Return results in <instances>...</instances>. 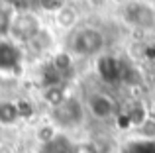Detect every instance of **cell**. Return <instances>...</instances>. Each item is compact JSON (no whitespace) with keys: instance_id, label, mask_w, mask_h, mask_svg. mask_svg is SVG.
I'll list each match as a JSON object with an SVG mask.
<instances>
[{"instance_id":"obj_1","label":"cell","mask_w":155,"mask_h":153,"mask_svg":"<svg viewBox=\"0 0 155 153\" xmlns=\"http://www.w3.org/2000/svg\"><path fill=\"white\" fill-rule=\"evenodd\" d=\"M104 34L98 28H81L75 30L69 37V53L77 57H91L102 51Z\"/></svg>"},{"instance_id":"obj_2","label":"cell","mask_w":155,"mask_h":153,"mask_svg":"<svg viewBox=\"0 0 155 153\" xmlns=\"http://www.w3.org/2000/svg\"><path fill=\"white\" fill-rule=\"evenodd\" d=\"M41 30L43 28L39 18L26 10L16 12L8 20V35H10L12 43H31Z\"/></svg>"},{"instance_id":"obj_3","label":"cell","mask_w":155,"mask_h":153,"mask_svg":"<svg viewBox=\"0 0 155 153\" xmlns=\"http://www.w3.org/2000/svg\"><path fill=\"white\" fill-rule=\"evenodd\" d=\"M84 122V108L79 98L65 96L59 104L51 106V124L55 128H79Z\"/></svg>"},{"instance_id":"obj_5","label":"cell","mask_w":155,"mask_h":153,"mask_svg":"<svg viewBox=\"0 0 155 153\" xmlns=\"http://www.w3.org/2000/svg\"><path fill=\"white\" fill-rule=\"evenodd\" d=\"M87 108L96 120H110L118 110L114 98L110 94H106V92H92V94H88Z\"/></svg>"},{"instance_id":"obj_18","label":"cell","mask_w":155,"mask_h":153,"mask_svg":"<svg viewBox=\"0 0 155 153\" xmlns=\"http://www.w3.org/2000/svg\"><path fill=\"white\" fill-rule=\"evenodd\" d=\"M18 110H20V116L22 118H26V116H31V104L24 102V100H20L18 102Z\"/></svg>"},{"instance_id":"obj_15","label":"cell","mask_w":155,"mask_h":153,"mask_svg":"<svg viewBox=\"0 0 155 153\" xmlns=\"http://www.w3.org/2000/svg\"><path fill=\"white\" fill-rule=\"evenodd\" d=\"M57 135V128L53 126V124H47V126H41L38 130V139L41 142V145H45V143H49L53 138Z\"/></svg>"},{"instance_id":"obj_10","label":"cell","mask_w":155,"mask_h":153,"mask_svg":"<svg viewBox=\"0 0 155 153\" xmlns=\"http://www.w3.org/2000/svg\"><path fill=\"white\" fill-rule=\"evenodd\" d=\"M77 18H79L77 10L73 6H67V4H65L59 12H55V22H57V26H61L63 30H71V28H75Z\"/></svg>"},{"instance_id":"obj_9","label":"cell","mask_w":155,"mask_h":153,"mask_svg":"<svg viewBox=\"0 0 155 153\" xmlns=\"http://www.w3.org/2000/svg\"><path fill=\"white\" fill-rule=\"evenodd\" d=\"M20 61V51L12 41L0 43V65L2 67H14Z\"/></svg>"},{"instance_id":"obj_8","label":"cell","mask_w":155,"mask_h":153,"mask_svg":"<svg viewBox=\"0 0 155 153\" xmlns=\"http://www.w3.org/2000/svg\"><path fill=\"white\" fill-rule=\"evenodd\" d=\"M39 153H77V147L69 142V138L57 134L49 143L41 145V151Z\"/></svg>"},{"instance_id":"obj_6","label":"cell","mask_w":155,"mask_h":153,"mask_svg":"<svg viewBox=\"0 0 155 153\" xmlns=\"http://www.w3.org/2000/svg\"><path fill=\"white\" fill-rule=\"evenodd\" d=\"M96 73L100 75V79L106 80L108 84H114L118 80H122L124 75V65L118 57L114 55H102L96 63Z\"/></svg>"},{"instance_id":"obj_11","label":"cell","mask_w":155,"mask_h":153,"mask_svg":"<svg viewBox=\"0 0 155 153\" xmlns=\"http://www.w3.org/2000/svg\"><path fill=\"white\" fill-rule=\"evenodd\" d=\"M71 67H73V55L69 53V51H61V53H57L55 57H53V69L59 75L71 71Z\"/></svg>"},{"instance_id":"obj_7","label":"cell","mask_w":155,"mask_h":153,"mask_svg":"<svg viewBox=\"0 0 155 153\" xmlns=\"http://www.w3.org/2000/svg\"><path fill=\"white\" fill-rule=\"evenodd\" d=\"M22 118L18 110V102L12 100H0V126H14Z\"/></svg>"},{"instance_id":"obj_14","label":"cell","mask_w":155,"mask_h":153,"mask_svg":"<svg viewBox=\"0 0 155 153\" xmlns=\"http://www.w3.org/2000/svg\"><path fill=\"white\" fill-rule=\"evenodd\" d=\"M51 41H53V39H51V35L47 34L45 30H41V31H39V34H38V37H35L34 41L30 43V45L34 47V49H38V51H45L47 47L51 45Z\"/></svg>"},{"instance_id":"obj_20","label":"cell","mask_w":155,"mask_h":153,"mask_svg":"<svg viewBox=\"0 0 155 153\" xmlns=\"http://www.w3.org/2000/svg\"><path fill=\"white\" fill-rule=\"evenodd\" d=\"M4 4H10V6H16V4H20V0H2Z\"/></svg>"},{"instance_id":"obj_21","label":"cell","mask_w":155,"mask_h":153,"mask_svg":"<svg viewBox=\"0 0 155 153\" xmlns=\"http://www.w3.org/2000/svg\"><path fill=\"white\" fill-rule=\"evenodd\" d=\"M88 2H91V4H96V6H98V4H104V2H108V0H88Z\"/></svg>"},{"instance_id":"obj_4","label":"cell","mask_w":155,"mask_h":153,"mask_svg":"<svg viewBox=\"0 0 155 153\" xmlns=\"http://www.w3.org/2000/svg\"><path fill=\"white\" fill-rule=\"evenodd\" d=\"M124 20L137 30H153L155 28V6L145 0H132L122 10Z\"/></svg>"},{"instance_id":"obj_16","label":"cell","mask_w":155,"mask_h":153,"mask_svg":"<svg viewBox=\"0 0 155 153\" xmlns=\"http://www.w3.org/2000/svg\"><path fill=\"white\" fill-rule=\"evenodd\" d=\"M141 135H143V139H147V142H153L155 139V120H145L143 124H141Z\"/></svg>"},{"instance_id":"obj_19","label":"cell","mask_w":155,"mask_h":153,"mask_svg":"<svg viewBox=\"0 0 155 153\" xmlns=\"http://www.w3.org/2000/svg\"><path fill=\"white\" fill-rule=\"evenodd\" d=\"M0 153H12V147L6 143H0Z\"/></svg>"},{"instance_id":"obj_13","label":"cell","mask_w":155,"mask_h":153,"mask_svg":"<svg viewBox=\"0 0 155 153\" xmlns=\"http://www.w3.org/2000/svg\"><path fill=\"white\" fill-rule=\"evenodd\" d=\"M126 153H155V142H147V139L134 142L126 147Z\"/></svg>"},{"instance_id":"obj_17","label":"cell","mask_w":155,"mask_h":153,"mask_svg":"<svg viewBox=\"0 0 155 153\" xmlns=\"http://www.w3.org/2000/svg\"><path fill=\"white\" fill-rule=\"evenodd\" d=\"M39 6L47 12H59L65 6V0H39Z\"/></svg>"},{"instance_id":"obj_12","label":"cell","mask_w":155,"mask_h":153,"mask_svg":"<svg viewBox=\"0 0 155 153\" xmlns=\"http://www.w3.org/2000/svg\"><path fill=\"white\" fill-rule=\"evenodd\" d=\"M65 96H67V94L63 92V88H61L59 84H49V86L45 88V92H43V98H45V102L49 104V106L59 104Z\"/></svg>"}]
</instances>
